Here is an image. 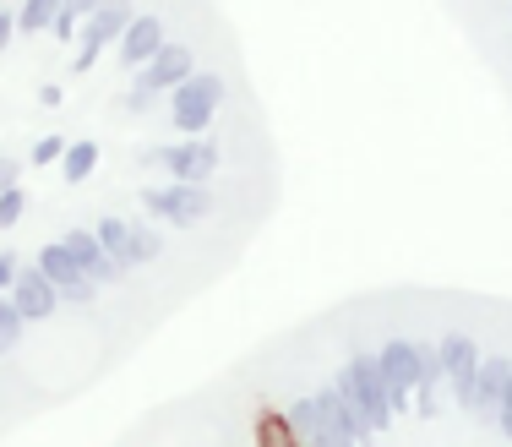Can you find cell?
<instances>
[{
    "mask_svg": "<svg viewBox=\"0 0 512 447\" xmlns=\"http://www.w3.org/2000/svg\"><path fill=\"white\" fill-rule=\"evenodd\" d=\"M338 398H344L349 409L365 420V426L382 437V431H393V404H387V377H382V360L371 355V349H355L349 355V366L333 377Z\"/></svg>",
    "mask_w": 512,
    "mask_h": 447,
    "instance_id": "6da1fadb",
    "label": "cell"
},
{
    "mask_svg": "<svg viewBox=\"0 0 512 447\" xmlns=\"http://www.w3.org/2000/svg\"><path fill=\"white\" fill-rule=\"evenodd\" d=\"M224 99H229V82L218 71H197L169 93V126L186 131V137H202L213 126V115L224 110Z\"/></svg>",
    "mask_w": 512,
    "mask_h": 447,
    "instance_id": "7a4b0ae2",
    "label": "cell"
},
{
    "mask_svg": "<svg viewBox=\"0 0 512 447\" xmlns=\"http://www.w3.org/2000/svg\"><path fill=\"white\" fill-rule=\"evenodd\" d=\"M142 208L169 229H197L207 213H213V191L207 186H175V180H169V186H142Z\"/></svg>",
    "mask_w": 512,
    "mask_h": 447,
    "instance_id": "3957f363",
    "label": "cell"
},
{
    "mask_svg": "<svg viewBox=\"0 0 512 447\" xmlns=\"http://www.w3.org/2000/svg\"><path fill=\"white\" fill-rule=\"evenodd\" d=\"M148 159L164 164V175L175 180V186H207V180L218 175V142L213 137H186V142H175V148H153Z\"/></svg>",
    "mask_w": 512,
    "mask_h": 447,
    "instance_id": "277c9868",
    "label": "cell"
},
{
    "mask_svg": "<svg viewBox=\"0 0 512 447\" xmlns=\"http://www.w3.org/2000/svg\"><path fill=\"white\" fill-rule=\"evenodd\" d=\"M376 360H382V377H387V404H393V420L414 409V388H420V349H414V338H387L382 349H376Z\"/></svg>",
    "mask_w": 512,
    "mask_h": 447,
    "instance_id": "5b68a950",
    "label": "cell"
},
{
    "mask_svg": "<svg viewBox=\"0 0 512 447\" xmlns=\"http://www.w3.org/2000/svg\"><path fill=\"white\" fill-rule=\"evenodd\" d=\"M131 0H104L99 11L88 17V28H82V44H77V60H71V71H93L99 66V55L109 50V44H120V33L131 28Z\"/></svg>",
    "mask_w": 512,
    "mask_h": 447,
    "instance_id": "8992f818",
    "label": "cell"
},
{
    "mask_svg": "<svg viewBox=\"0 0 512 447\" xmlns=\"http://www.w3.org/2000/svg\"><path fill=\"white\" fill-rule=\"evenodd\" d=\"M186 77H197V50H191V44H164V50L137 71V93H148V99L153 93H175Z\"/></svg>",
    "mask_w": 512,
    "mask_h": 447,
    "instance_id": "52a82bcc",
    "label": "cell"
},
{
    "mask_svg": "<svg viewBox=\"0 0 512 447\" xmlns=\"http://www.w3.org/2000/svg\"><path fill=\"white\" fill-rule=\"evenodd\" d=\"M6 300L22 311V322H50V317H55V306H60V289L44 279L39 268H17V279H11Z\"/></svg>",
    "mask_w": 512,
    "mask_h": 447,
    "instance_id": "ba28073f",
    "label": "cell"
},
{
    "mask_svg": "<svg viewBox=\"0 0 512 447\" xmlns=\"http://www.w3.org/2000/svg\"><path fill=\"white\" fill-rule=\"evenodd\" d=\"M507 388H512V360L507 355H485L480 371H474V409H469V415L474 420H491V426H496Z\"/></svg>",
    "mask_w": 512,
    "mask_h": 447,
    "instance_id": "9c48e42d",
    "label": "cell"
},
{
    "mask_svg": "<svg viewBox=\"0 0 512 447\" xmlns=\"http://www.w3.org/2000/svg\"><path fill=\"white\" fill-rule=\"evenodd\" d=\"M60 246L71 251V257H77V268H82V279H93V284H126V273L115 268V262H109V251L99 246V235H93V229H66V235H60Z\"/></svg>",
    "mask_w": 512,
    "mask_h": 447,
    "instance_id": "30bf717a",
    "label": "cell"
},
{
    "mask_svg": "<svg viewBox=\"0 0 512 447\" xmlns=\"http://www.w3.org/2000/svg\"><path fill=\"white\" fill-rule=\"evenodd\" d=\"M164 44H169L164 17H153V11H148V17H131V28L120 33L115 50H120V66H126V71H142L158 50H164Z\"/></svg>",
    "mask_w": 512,
    "mask_h": 447,
    "instance_id": "8fae6325",
    "label": "cell"
},
{
    "mask_svg": "<svg viewBox=\"0 0 512 447\" xmlns=\"http://www.w3.org/2000/svg\"><path fill=\"white\" fill-rule=\"evenodd\" d=\"M436 360H442V377L447 382H463V377H474V371H480V344H474V338L469 333H442V338H436Z\"/></svg>",
    "mask_w": 512,
    "mask_h": 447,
    "instance_id": "7c38bea8",
    "label": "cell"
},
{
    "mask_svg": "<svg viewBox=\"0 0 512 447\" xmlns=\"http://www.w3.org/2000/svg\"><path fill=\"white\" fill-rule=\"evenodd\" d=\"M164 257V235H158L153 224H142V219H126V251H120V268H148V262Z\"/></svg>",
    "mask_w": 512,
    "mask_h": 447,
    "instance_id": "4fadbf2b",
    "label": "cell"
},
{
    "mask_svg": "<svg viewBox=\"0 0 512 447\" xmlns=\"http://www.w3.org/2000/svg\"><path fill=\"white\" fill-rule=\"evenodd\" d=\"M33 268L44 273V279H50L55 289H71V284H82V268H77V257H71L66 246H60V240H50V246L39 251V262H33Z\"/></svg>",
    "mask_w": 512,
    "mask_h": 447,
    "instance_id": "5bb4252c",
    "label": "cell"
},
{
    "mask_svg": "<svg viewBox=\"0 0 512 447\" xmlns=\"http://www.w3.org/2000/svg\"><path fill=\"white\" fill-rule=\"evenodd\" d=\"M99 6H104V0H60V11H55V28H50V33H55L60 44H71V39H77V28H82V22H88Z\"/></svg>",
    "mask_w": 512,
    "mask_h": 447,
    "instance_id": "9a60e30c",
    "label": "cell"
},
{
    "mask_svg": "<svg viewBox=\"0 0 512 447\" xmlns=\"http://www.w3.org/2000/svg\"><path fill=\"white\" fill-rule=\"evenodd\" d=\"M256 447H300L295 426H289V415L262 409V415H256Z\"/></svg>",
    "mask_w": 512,
    "mask_h": 447,
    "instance_id": "2e32d148",
    "label": "cell"
},
{
    "mask_svg": "<svg viewBox=\"0 0 512 447\" xmlns=\"http://www.w3.org/2000/svg\"><path fill=\"white\" fill-rule=\"evenodd\" d=\"M93 169H99V142H71L66 159H60V175H66V186H82Z\"/></svg>",
    "mask_w": 512,
    "mask_h": 447,
    "instance_id": "e0dca14e",
    "label": "cell"
},
{
    "mask_svg": "<svg viewBox=\"0 0 512 447\" xmlns=\"http://www.w3.org/2000/svg\"><path fill=\"white\" fill-rule=\"evenodd\" d=\"M55 11H60V0H22V11H17V33H50L55 28Z\"/></svg>",
    "mask_w": 512,
    "mask_h": 447,
    "instance_id": "ac0fdd59",
    "label": "cell"
},
{
    "mask_svg": "<svg viewBox=\"0 0 512 447\" xmlns=\"http://www.w3.org/2000/svg\"><path fill=\"white\" fill-rule=\"evenodd\" d=\"M289 426H295V437L306 442V447H327V437H322V420H316V404H311V398H300V404L289 409Z\"/></svg>",
    "mask_w": 512,
    "mask_h": 447,
    "instance_id": "d6986e66",
    "label": "cell"
},
{
    "mask_svg": "<svg viewBox=\"0 0 512 447\" xmlns=\"http://www.w3.org/2000/svg\"><path fill=\"white\" fill-rule=\"evenodd\" d=\"M22 333H28V322H22V311L11 306L6 295H0V355H11V349L22 344Z\"/></svg>",
    "mask_w": 512,
    "mask_h": 447,
    "instance_id": "ffe728a7",
    "label": "cell"
},
{
    "mask_svg": "<svg viewBox=\"0 0 512 447\" xmlns=\"http://www.w3.org/2000/svg\"><path fill=\"white\" fill-rule=\"evenodd\" d=\"M22 213H28V191H22V186H11V191H0V229H11V224H22Z\"/></svg>",
    "mask_w": 512,
    "mask_h": 447,
    "instance_id": "44dd1931",
    "label": "cell"
},
{
    "mask_svg": "<svg viewBox=\"0 0 512 447\" xmlns=\"http://www.w3.org/2000/svg\"><path fill=\"white\" fill-rule=\"evenodd\" d=\"M66 148H71L66 137H39V142H33V164H60V159H66Z\"/></svg>",
    "mask_w": 512,
    "mask_h": 447,
    "instance_id": "7402d4cb",
    "label": "cell"
},
{
    "mask_svg": "<svg viewBox=\"0 0 512 447\" xmlns=\"http://www.w3.org/2000/svg\"><path fill=\"white\" fill-rule=\"evenodd\" d=\"M60 300H66V306H77V311H88L93 300H99V284H93V279H82V284L60 289Z\"/></svg>",
    "mask_w": 512,
    "mask_h": 447,
    "instance_id": "603a6c76",
    "label": "cell"
},
{
    "mask_svg": "<svg viewBox=\"0 0 512 447\" xmlns=\"http://www.w3.org/2000/svg\"><path fill=\"white\" fill-rule=\"evenodd\" d=\"M11 279H17V257H11V251H0V295L11 289Z\"/></svg>",
    "mask_w": 512,
    "mask_h": 447,
    "instance_id": "cb8c5ba5",
    "label": "cell"
},
{
    "mask_svg": "<svg viewBox=\"0 0 512 447\" xmlns=\"http://www.w3.org/2000/svg\"><path fill=\"white\" fill-rule=\"evenodd\" d=\"M17 175H22L17 159H6V153H0V191H11V186H17Z\"/></svg>",
    "mask_w": 512,
    "mask_h": 447,
    "instance_id": "d4e9b609",
    "label": "cell"
},
{
    "mask_svg": "<svg viewBox=\"0 0 512 447\" xmlns=\"http://www.w3.org/2000/svg\"><path fill=\"white\" fill-rule=\"evenodd\" d=\"M17 39V11H0V50Z\"/></svg>",
    "mask_w": 512,
    "mask_h": 447,
    "instance_id": "484cf974",
    "label": "cell"
},
{
    "mask_svg": "<svg viewBox=\"0 0 512 447\" xmlns=\"http://www.w3.org/2000/svg\"><path fill=\"white\" fill-rule=\"evenodd\" d=\"M496 431L512 442V388H507V398H502V415H496Z\"/></svg>",
    "mask_w": 512,
    "mask_h": 447,
    "instance_id": "4316f807",
    "label": "cell"
},
{
    "mask_svg": "<svg viewBox=\"0 0 512 447\" xmlns=\"http://www.w3.org/2000/svg\"><path fill=\"white\" fill-rule=\"evenodd\" d=\"M39 104H44V110H55V104H60V88H55V82H44V88H39Z\"/></svg>",
    "mask_w": 512,
    "mask_h": 447,
    "instance_id": "83f0119b",
    "label": "cell"
}]
</instances>
